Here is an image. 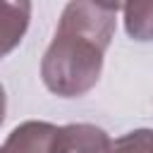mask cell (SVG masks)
Wrapping results in <instances>:
<instances>
[{"instance_id": "1", "label": "cell", "mask_w": 153, "mask_h": 153, "mask_svg": "<svg viewBox=\"0 0 153 153\" xmlns=\"http://www.w3.org/2000/svg\"><path fill=\"white\" fill-rule=\"evenodd\" d=\"M117 12L91 0H69L41 60L43 86L60 98L86 96L100 79Z\"/></svg>"}, {"instance_id": "2", "label": "cell", "mask_w": 153, "mask_h": 153, "mask_svg": "<svg viewBox=\"0 0 153 153\" xmlns=\"http://www.w3.org/2000/svg\"><path fill=\"white\" fill-rule=\"evenodd\" d=\"M60 127L53 122L29 120L17 124L2 141L0 153H55V139Z\"/></svg>"}, {"instance_id": "3", "label": "cell", "mask_w": 153, "mask_h": 153, "mask_svg": "<svg viewBox=\"0 0 153 153\" xmlns=\"http://www.w3.org/2000/svg\"><path fill=\"white\" fill-rule=\"evenodd\" d=\"M110 136L100 127L86 122L62 124L55 139V153H110Z\"/></svg>"}, {"instance_id": "4", "label": "cell", "mask_w": 153, "mask_h": 153, "mask_svg": "<svg viewBox=\"0 0 153 153\" xmlns=\"http://www.w3.org/2000/svg\"><path fill=\"white\" fill-rule=\"evenodd\" d=\"M31 22V0H5L2 55H10L24 38Z\"/></svg>"}, {"instance_id": "5", "label": "cell", "mask_w": 153, "mask_h": 153, "mask_svg": "<svg viewBox=\"0 0 153 153\" xmlns=\"http://www.w3.org/2000/svg\"><path fill=\"white\" fill-rule=\"evenodd\" d=\"M124 31L134 41H153V0H124Z\"/></svg>"}, {"instance_id": "6", "label": "cell", "mask_w": 153, "mask_h": 153, "mask_svg": "<svg viewBox=\"0 0 153 153\" xmlns=\"http://www.w3.org/2000/svg\"><path fill=\"white\" fill-rule=\"evenodd\" d=\"M110 153H153V129H131L112 141Z\"/></svg>"}, {"instance_id": "7", "label": "cell", "mask_w": 153, "mask_h": 153, "mask_svg": "<svg viewBox=\"0 0 153 153\" xmlns=\"http://www.w3.org/2000/svg\"><path fill=\"white\" fill-rule=\"evenodd\" d=\"M91 2H96L105 10H110V12H117L120 7H124V0H91Z\"/></svg>"}]
</instances>
